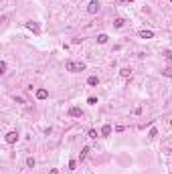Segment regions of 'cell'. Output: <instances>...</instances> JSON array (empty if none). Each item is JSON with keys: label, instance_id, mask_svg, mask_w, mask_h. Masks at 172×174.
<instances>
[{"label": "cell", "instance_id": "6da1fadb", "mask_svg": "<svg viewBox=\"0 0 172 174\" xmlns=\"http://www.w3.org/2000/svg\"><path fill=\"white\" fill-rule=\"evenodd\" d=\"M65 69L71 71V73H79V71H85V63L83 61H67Z\"/></svg>", "mask_w": 172, "mask_h": 174}, {"label": "cell", "instance_id": "7a4b0ae2", "mask_svg": "<svg viewBox=\"0 0 172 174\" xmlns=\"http://www.w3.org/2000/svg\"><path fill=\"white\" fill-rule=\"evenodd\" d=\"M97 10H99V2H97V0H91V2L87 4V12H89V14H97Z\"/></svg>", "mask_w": 172, "mask_h": 174}, {"label": "cell", "instance_id": "3957f363", "mask_svg": "<svg viewBox=\"0 0 172 174\" xmlns=\"http://www.w3.org/2000/svg\"><path fill=\"white\" fill-rule=\"evenodd\" d=\"M18 140V132H8L6 134V144H14Z\"/></svg>", "mask_w": 172, "mask_h": 174}, {"label": "cell", "instance_id": "277c9868", "mask_svg": "<svg viewBox=\"0 0 172 174\" xmlns=\"http://www.w3.org/2000/svg\"><path fill=\"white\" fill-rule=\"evenodd\" d=\"M69 116L71 117H81L83 111H81V107H71V109H69Z\"/></svg>", "mask_w": 172, "mask_h": 174}, {"label": "cell", "instance_id": "5b68a950", "mask_svg": "<svg viewBox=\"0 0 172 174\" xmlns=\"http://www.w3.org/2000/svg\"><path fill=\"white\" fill-rule=\"evenodd\" d=\"M47 97H49V91H47V89H36V99L43 101V99H47Z\"/></svg>", "mask_w": 172, "mask_h": 174}, {"label": "cell", "instance_id": "8992f818", "mask_svg": "<svg viewBox=\"0 0 172 174\" xmlns=\"http://www.w3.org/2000/svg\"><path fill=\"white\" fill-rule=\"evenodd\" d=\"M101 136H103V138H107V136H112V126H109V124H105V126H103V128H101Z\"/></svg>", "mask_w": 172, "mask_h": 174}, {"label": "cell", "instance_id": "52a82bcc", "mask_svg": "<svg viewBox=\"0 0 172 174\" xmlns=\"http://www.w3.org/2000/svg\"><path fill=\"white\" fill-rule=\"evenodd\" d=\"M26 26H28V28H31L33 33H41V28H39V24H36V23H33V20H31V23H26Z\"/></svg>", "mask_w": 172, "mask_h": 174}, {"label": "cell", "instance_id": "ba28073f", "mask_svg": "<svg viewBox=\"0 0 172 174\" xmlns=\"http://www.w3.org/2000/svg\"><path fill=\"white\" fill-rule=\"evenodd\" d=\"M140 36L142 39H154V33L152 31H140Z\"/></svg>", "mask_w": 172, "mask_h": 174}, {"label": "cell", "instance_id": "9c48e42d", "mask_svg": "<svg viewBox=\"0 0 172 174\" xmlns=\"http://www.w3.org/2000/svg\"><path fill=\"white\" fill-rule=\"evenodd\" d=\"M97 83H99V77H95V75H91V77L87 79V85H91V87H95Z\"/></svg>", "mask_w": 172, "mask_h": 174}, {"label": "cell", "instance_id": "30bf717a", "mask_svg": "<svg viewBox=\"0 0 172 174\" xmlns=\"http://www.w3.org/2000/svg\"><path fill=\"white\" fill-rule=\"evenodd\" d=\"M107 41H109V36H107V35H99V36H97V43H99V45H105Z\"/></svg>", "mask_w": 172, "mask_h": 174}, {"label": "cell", "instance_id": "8fae6325", "mask_svg": "<svg viewBox=\"0 0 172 174\" xmlns=\"http://www.w3.org/2000/svg\"><path fill=\"white\" fill-rule=\"evenodd\" d=\"M124 23H126V20H124V18H115V28H122V26H124Z\"/></svg>", "mask_w": 172, "mask_h": 174}, {"label": "cell", "instance_id": "7c38bea8", "mask_svg": "<svg viewBox=\"0 0 172 174\" xmlns=\"http://www.w3.org/2000/svg\"><path fill=\"white\" fill-rule=\"evenodd\" d=\"M130 75H132V71L128 69V67H124V69H122V77H130Z\"/></svg>", "mask_w": 172, "mask_h": 174}, {"label": "cell", "instance_id": "4fadbf2b", "mask_svg": "<svg viewBox=\"0 0 172 174\" xmlns=\"http://www.w3.org/2000/svg\"><path fill=\"white\" fill-rule=\"evenodd\" d=\"M162 73H164L166 77H172V67H166V69H162Z\"/></svg>", "mask_w": 172, "mask_h": 174}, {"label": "cell", "instance_id": "5bb4252c", "mask_svg": "<svg viewBox=\"0 0 172 174\" xmlns=\"http://www.w3.org/2000/svg\"><path fill=\"white\" fill-rule=\"evenodd\" d=\"M87 152H89V148H87V146H85V148H83V152H81V162H83V160H85V156H87Z\"/></svg>", "mask_w": 172, "mask_h": 174}, {"label": "cell", "instance_id": "9a60e30c", "mask_svg": "<svg viewBox=\"0 0 172 174\" xmlns=\"http://www.w3.org/2000/svg\"><path fill=\"white\" fill-rule=\"evenodd\" d=\"M87 136H89L91 140H95V138H97V132H95V130H89V132H87Z\"/></svg>", "mask_w": 172, "mask_h": 174}, {"label": "cell", "instance_id": "2e32d148", "mask_svg": "<svg viewBox=\"0 0 172 174\" xmlns=\"http://www.w3.org/2000/svg\"><path fill=\"white\" fill-rule=\"evenodd\" d=\"M148 136H150V138H156V136H158V130H156V128H152Z\"/></svg>", "mask_w": 172, "mask_h": 174}, {"label": "cell", "instance_id": "e0dca14e", "mask_svg": "<svg viewBox=\"0 0 172 174\" xmlns=\"http://www.w3.org/2000/svg\"><path fill=\"white\" fill-rule=\"evenodd\" d=\"M0 73H6V61L0 63Z\"/></svg>", "mask_w": 172, "mask_h": 174}, {"label": "cell", "instance_id": "ac0fdd59", "mask_svg": "<svg viewBox=\"0 0 172 174\" xmlns=\"http://www.w3.org/2000/svg\"><path fill=\"white\" fill-rule=\"evenodd\" d=\"M87 103H89V105H95V103H97V97H89V99H87Z\"/></svg>", "mask_w": 172, "mask_h": 174}, {"label": "cell", "instance_id": "d6986e66", "mask_svg": "<svg viewBox=\"0 0 172 174\" xmlns=\"http://www.w3.org/2000/svg\"><path fill=\"white\" fill-rule=\"evenodd\" d=\"M164 57L168 59V61H172V51H164Z\"/></svg>", "mask_w": 172, "mask_h": 174}, {"label": "cell", "instance_id": "ffe728a7", "mask_svg": "<svg viewBox=\"0 0 172 174\" xmlns=\"http://www.w3.org/2000/svg\"><path fill=\"white\" fill-rule=\"evenodd\" d=\"M34 164H36V162H34V158H28V160H26V166H31V168H33Z\"/></svg>", "mask_w": 172, "mask_h": 174}, {"label": "cell", "instance_id": "44dd1931", "mask_svg": "<svg viewBox=\"0 0 172 174\" xmlns=\"http://www.w3.org/2000/svg\"><path fill=\"white\" fill-rule=\"evenodd\" d=\"M75 166H77V162H75V160H71V162H69V170H75Z\"/></svg>", "mask_w": 172, "mask_h": 174}, {"label": "cell", "instance_id": "7402d4cb", "mask_svg": "<svg viewBox=\"0 0 172 174\" xmlns=\"http://www.w3.org/2000/svg\"><path fill=\"white\" fill-rule=\"evenodd\" d=\"M49 174H59V170H57V168H53V170H51Z\"/></svg>", "mask_w": 172, "mask_h": 174}, {"label": "cell", "instance_id": "603a6c76", "mask_svg": "<svg viewBox=\"0 0 172 174\" xmlns=\"http://www.w3.org/2000/svg\"><path fill=\"white\" fill-rule=\"evenodd\" d=\"M132 2H134V0H132Z\"/></svg>", "mask_w": 172, "mask_h": 174}]
</instances>
